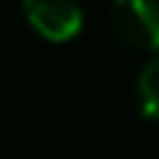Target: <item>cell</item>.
I'll return each mask as SVG.
<instances>
[{
	"instance_id": "6da1fadb",
	"label": "cell",
	"mask_w": 159,
	"mask_h": 159,
	"mask_svg": "<svg viewBox=\"0 0 159 159\" xmlns=\"http://www.w3.org/2000/svg\"><path fill=\"white\" fill-rule=\"evenodd\" d=\"M112 30L136 50H159V0H112Z\"/></svg>"
},
{
	"instance_id": "7a4b0ae2",
	"label": "cell",
	"mask_w": 159,
	"mask_h": 159,
	"mask_svg": "<svg viewBox=\"0 0 159 159\" xmlns=\"http://www.w3.org/2000/svg\"><path fill=\"white\" fill-rule=\"evenodd\" d=\"M24 18L47 41H71L83 30V9L77 0H21Z\"/></svg>"
},
{
	"instance_id": "3957f363",
	"label": "cell",
	"mask_w": 159,
	"mask_h": 159,
	"mask_svg": "<svg viewBox=\"0 0 159 159\" xmlns=\"http://www.w3.org/2000/svg\"><path fill=\"white\" fill-rule=\"evenodd\" d=\"M136 103H139L142 118L159 121V50L153 53V59L139 71V80H136Z\"/></svg>"
}]
</instances>
